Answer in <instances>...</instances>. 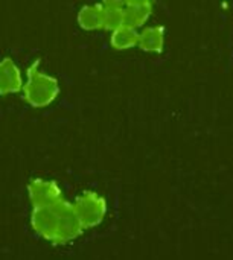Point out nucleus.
I'll use <instances>...</instances> for the list:
<instances>
[{"label": "nucleus", "mask_w": 233, "mask_h": 260, "mask_svg": "<svg viewBox=\"0 0 233 260\" xmlns=\"http://www.w3.org/2000/svg\"><path fill=\"white\" fill-rule=\"evenodd\" d=\"M24 99L34 107H46L55 101L60 93V87L55 78L43 73L35 62L27 70V81L23 85Z\"/></svg>", "instance_id": "f257e3e1"}, {"label": "nucleus", "mask_w": 233, "mask_h": 260, "mask_svg": "<svg viewBox=\"0 0 233 260\" xmlns=\"http://www.w3.org/2000/svg\"><path fill=\"white\" fill-rule=\"evenodd\" d=\"M72 207L82 229H92L101 224L107 212L105 200L95 192H84L76 198Z\"/></svg>", "instance_id": "f03ea898"}, {"label": "nucleus", "mask_w": 233, "mask_h": 260, "mask_svg": "<svg viewBox=\"0 0 233 260\" xmlns=\"http://www.w3.org/2000/svg\"><path fill=\"white\" fill-rule=\"evenodd\" d=\"M58 216H60V224H58V232L55 236V244H67L78 238L81 232L84 230L81 222L78 221L72 204L66 203L64 200L55 204Z\"/></svg>", "instance_id": "7ed1b4c3"}, {"label": "nucleus", "mask_w": 233, "mask_h": 260, "mask_svg": "<svg viewBox=\"0 0 233 260\" xmlns=\"http://www.w3.org/2000/svg\"><path fill=\"white\" fill-rule=\"evenodd\" d=\"M27 192H29L31 203L34 204V209L35 207H52L56 203L63 201L61 189L53 181L34 180L29 184Z\"/></svg>", "instance_id": "20e7f679"}, {"label": "nucleus", "mask_w": 233, "mask_h": 260, "mask_svg": "<svg viewBox=\"0 0 233 260\" xmlns=\"http://www.w3.org/2000/svg\"><path fill=\"white\" fill-rule=\"evenodd\" d=\"M32 227L34 230L43 236L47 241H55L56 232H58V224H60V216L56 212V207H35L32 212Z\"/></svg>", "instance_id": "39448f33"}, {"label": "nucleus", "mask_w": 233, "mask_h": 260, "mask_svg": "<svg viewBox=\"0 0 233 260\" xmlns=\"http://www.w3.org/2000/svg\"><path fill=\"white\" fill-rule=\"evenodd\" d=\"M23 88V79L18 67L9 58L0 61V94L15 93Z\"/></svg>", "instance_id": "423d86ee"}, {"label": "nucleus", "mask_w": 233, "mask_h": 260, "mask_svg": "<svg viewBox=\"0 0 233 260\" xmlns=\"http://www.w3.org/2000/svg\"><path fill=\"white\" fill-rule=\"evenodd\" d=\"M153 11V5L150 2H128L124 3V20L130 27H140L147 23Z\"/></svg>", "instance_id": "0eeeda50"}, {"label": "nucleus", "mask_w": 233, "mask_h": 260, "mask_svg": "<svg viewBox=\"0 0 233 260\" xmlns=\"http://www.w3.org/2000/svg\"><path fill=\"white\" fill-rule=\"evenodd\" d=\"M101 17L102 27L108 30H116L125 24L124 20V3L119 2H107L101 3Z\"/></svg>", "instance_id": "6e6552de"}, {"label": "nucleus", "mask_w": 233, "mask_h": 260, "mask_svg": "<svg viewBox=\"0 0 233 260\" xmlns=\"http://www.w3.org/2000/svg\"><path fill=\"white\" fill-rule=\"evenodd\" d=\"M165 44V30L160 26H150L139 32L137 46L145 52H162Z\"/></svg>", "instance_id": "1a4fd4ad"}, {"label": "nucleus", "mask_w": 233, "mask_h": 260, "mask_svg": "<svg viewBox=\"0 0 233 260\" xmlns=\"http://www.w3.org/2000/svg\"><path fill=\"white\" fill-rule=\"evenodd\" d=\"M139 43V32L134 27H130L127 24L121 26L119 29L113 30L111 34V46L118 50L131 49L137 46Z\"/></svg>", "instance_id": "9d476101"}, {"label": "nucleus", "mask_w": 233, "mask_h": 260, "mask_svg": "<svg viewBox=\"0 0 233 260\" xmlns=\"http://www.w3.org/2000/svg\"><path fill=\"white\" fill-rule=\"evenodd\" d=\"M78 23L81 27L92 30L102 27V17H101V5H89L81 8L78 14Z\"/></svg>", "instance_id": "9b49d317"}]
</instances>
